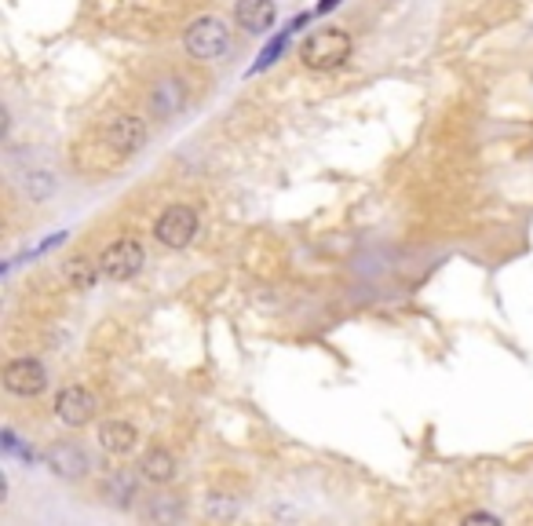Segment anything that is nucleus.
Segmentation results:
<instances>
[{
    "instance_id": "1",
    "label": "nucleus",
    "mask_w": 533,
    "mask_h": 526,
    "mask_svg": "<svg viewBox=\"0 0 533 526\" xmlns=\"http://www.w3.org/2000/svg\"><path fill=\"white\" fill-rule=\"evenodd\" d=\"M183 44H187V55L198 59V62H220L234 52V37H230V26L216 15H205V19H194L183 33Z\"/></svg>"
},
{
    "instance_id": "2",
    "label": "nucleus",
    "mask_w": 533,
    "mask_h": 526,
    "mask_svg": "<svg viewBox=\"0 0 533 526\" xmlns=\"http://www.w3.org/2000/svg\"><path fill=\"white\" fill-rule=\"evenodd\" d=\"M351 59V33L343 30H314L300 44V62L307 70H336Z\"/></svg>"
},
{
    "instance_id": "3",
    "label": "nucleus",
    "mask_w": 533,
    "mask_h": 526,
    "mask_svg": "<svg viewBox=\"0 0 533 526\" xmlns=\"http://www.w3.org/2000/svg\"><path fill=\"white\" fill-rule=\"evenodd\" d=\"M143 263H146V252H143V245H139L136 238H117V241H110V245L103 249V256H99L103 278H110V282H128V278H136V275L143 271Z\"/></svg>"
},
{
    "instance_id": "4",
    "label": "nucleus",
    "mask_w": 533,
    "mask_h": 526,
    "mask_svg": "<svg viewBox=\"0 0 533 526\" xmlns=\"http://www.w3.org/2000/svg\"><path fill=\"white\" fill-rule=\"evenodd\" d=\"M194 234H198V212L191 205H168L154 223V238L164 249H187Z\"/></svg>"
},
{
    "instance_id": "5",
    "label": "nucleus",
    "mask_w": 533,
    "mask_h": 526,
    "mask_svg": "<svg viewBox=\"0 0 533 526\" xmlns=\"http://www.w3.org/2000/svg\"><path fill=\"white\" fill-rule=\"evenodd\" d=\"M96 132H99L114 150H121L125 157H132V154L146 143V125H143V117H136V114H114V117H107Z\"/></svg>"
},
{
    "instance_id": "6",
    "label": "nucleus",
    "mask_w": 533,
    "mask_h": 526,
    "mask_svg": "<svg viewBox=\"0 0 533 526\" xmlns=\"http://www.w3.org/2000/svg\"><path fill=\"white\" fill-rule=\"evenodd\" d=\"M44 388H48V370L37 359L26 355V359H12L5 366V391L30 399V395H41Z\"/></svg>"
},
{
    "instance_id": "7",
    "label": "nucleus",
    "mask_w": 533,
    "mask_h": 526,
    "mask_svg": "<svg viewBox=\"0 0 533 526\" xmlns=\"http://www.w3.org/2000/svg\"><path fill=\"white\" fill-rule=\"evenodd\" d=\"M55 417L66 424V427H84L88 420L96 417V395L80 388V384H70L59 391L55 399Z\"/></svg>"
},
{
    "instance_id": "8",
    "label": "nucleus",
    "mask_w": 533,
    "mask_h": 526,
    "mask_svg": "<svg viewBox=\"0 0 533 526\" xmlns=\"http://www.w3.org/2000/svg\"><path fill=\"white\" fill-rule=\"evenodd\" d=\"M41 461H44V468H48L55 479H80V475L88 472V457H84L77 446H70V443L48 446V450L41 454Z\"/></svg>"
},
{
    "instance_id": "9",
    "label": "nucleus",
    "mask_w": 533,
    "mask_h": 526,
    "mask_svg": "<svg viewBox=\"0 0 533 526\" xmlns=\"http://www.w3.org/2000/svg\"><path fill=\"white\" fill-rule=\"evenodd\" d=\"M62 278L70 289L77 293H92L96 282L103 278V268H99V259H92L88 252H73L66 263H62Z\"/></svg>"
},
{
    "instance_id": "10",
    "label": "nucleus",
    "mask_w": 533,
    "mask_h": 526,
    "mask_svg": "<svg viewBox=\"0 0 533 526\" xmlns=\"http://www.w3.org/2000/svg\"><path fill=\"white\" fill-rule=\"evenodd\" d=\"M234 19L248 33H266L278 19V8H275V0H238Z\"/></svg>"
},
{
    "instance_id": "11",
    "label": "nucleus",
    "mask_w": 533,
    "mask_h": 526,
    "mask_svg": "<svg viewBox=\"0 0 533 526\" xmlns=\"http://www.w3.org/2000/svg\"><path fill=\"white\" fill-rule=\"evenodd\" d=\"M183 103H187V88H183L180 77H164V80H157V84L150 88V110H154L157 117L180 114Z\"/></svg>"
},
{
    "instance_id": "12",
    "label": "nucleus",
    "mask_w": 533,
    "mask_h": 526,
    "mask_svg": "<svg viewBox=\"0 0 533 526\" xmlns=\"http://www.w3.org/2000/svg\"><path fill=\"white\" fill-rule=\"evenodd\" d=\"M99 446H103L107 454L125 457V454H132V450L139 446V431H136V424H128V420H107V424L99 427Z\"/></svg>"
},
{
    "instance_id": "13",
    "label": "nucleus",
    "mask_w": 533,
    "mask_h": 526,
    "mask_svg": "<svg viewBox=\"0 0 533 526\" xmlns=\"http://www.w3.org/2000/svg\"><path fill=\"white\" fill-rule=\"evenodd\" d=\"M139 475H143L146 483L164 486V483H172V479H175V457H172L168 450L154 446V450H146V454H143V461H139Z\"/></svg>"
},
{
    "instance_id": "14",
    "label": "nucleus",
    "mask_w": 533,
    "mask_h": 526,
    "mask_svg": "<svg viewBox=\"0 0 533 526\" xmlns=\"http://www.w3.org/2000/svg\"><path fill=\"white\" fill-rule=\"evenodd\" d=\"M304 23H307V15H296V19H293V23L285 26V30H278V33H275L271 41H266V44H263V52H259V59H256V62L248 66V73H259V70H266V66H275V62H278V55L285 52V44H289L293 30H300Z\"/></svg>"
},
{
    "instance_id": "15",
    "label": "nucleus",
    "mask_w": 533,
    "mask_h": 526,
    "mask_svg": "<svg viewBox=\"0 0 533 526\" xmlns=\"http://www.w3.org/2000/svg\"><path fill=\"white\" fill-rule=\"evenodd\" d=\"M15 180H19V187H23L30 198H37V202H44V198L55 191V175H51L48 164H44V168H26V172L15 175Z\"/></svg>"
},
{
    "instance_id": "16",
    "label": "nucleus",
    "mask_w": 533,
    "mask_h": 526,
    "mask_svg": "<svg viewBox=\"0 0 533 526\" xmlns=\"http://www.w3.org/2000/svg\"><path fill=\"white\" fill-rule=\"evenodd\" d=\"M103 497H107L110 504H117V508H128L132 497H136V479H132L128 472H110V475L103 479Z\"/></svg>"
},
{
    "instance_id": "17",
    "label": "nucleus",
    "mask_w": 533,
    "mask_h": 526,
    "mask_svg": "<svg viewBox=\"0 0 533 526\" xmlns=\"http://www.w3.org/2000/svg\"><path fill=\"white\" fill-rule=\"evenodd\" d=\"M0 446H5V457H19V461H26V465H33V461H37L33 446H26V443H23V438H19L12 427H5V431H0Z\"/></svg>"
},
{
    "instance_id": "18",
    "label": "nucleus",
    "mask_w": 533,
    "mask_h": 526,
    "mask_svg": "<svg viewBox=\"0 0 533 526\" xmlns=\"http://www.w3.org/2000/svg\"><path fill=\"white\" fill-rule=\"evenodd\" d=\"M62 241H66V230H55V234H48L44 241H37V245H33V249H26L23 256H15V259L8 263V268H5V271H12V268H15V263H26V259H37V256L51 252V249H55V245H62Z\"/></svg>"
},
{
    "instance_id": "19",
    "label": "nucleus",
    "mask_w": 533,
    "mask_h": 526,
    "mask_svg": "<svg viewBox=\"0 0 533 526\" xmlns=\"http://www.w3.org/2000/svg\"><path fill=\"white\" fill-rule=\"evenodd\" d=\"M209 515H212V519H234V515H238V501H234V497H223V493H212Z\"/></svg>"
},
{
    "instance_id": "20",
    "label": "nucleus",
    "mask_w": 533,
    "mask_h": 526,
    "mask_svg": "<svg viewBox=\"0 0 533 526\" xmlns=\"http://www.w3.org/2000/svg\"><path fill=\"white\" fill-rule=\"evenodd\" d=\"M150 519H175V515H183V508H180V501H172V497H161L150 512H146Z\"/></svg>"
},
{
    "instance_id": "21",
    "label": "nucleus",
    "mask_w": 533,
    "mask_h": 526,
    "mask_svg": "<svg viewBox=\"0 0 533 526\" xmlns=\"http://www.w3.org/2000/svg\"><path fill=\"white\" fill-rule=\"evenodd\" d=\"M464 522H493V526H500V515H490V512H472Z\"/></svg>"
},
{
    "instance_id": "22",
    "label": "nucleus",
    "mask_w": 533,
    "mask_h": 526,
    "mask_svg": "<svg viewBox=\"0 0 533 526\" xmlns=\"http://www.w3.org/2000/svg\"><path fill=\"white\" fill-rule=\"evenodd\" d=\"M340 8V0H318V15H325V12H336Z\"/></svg>"
}]
</instances>
